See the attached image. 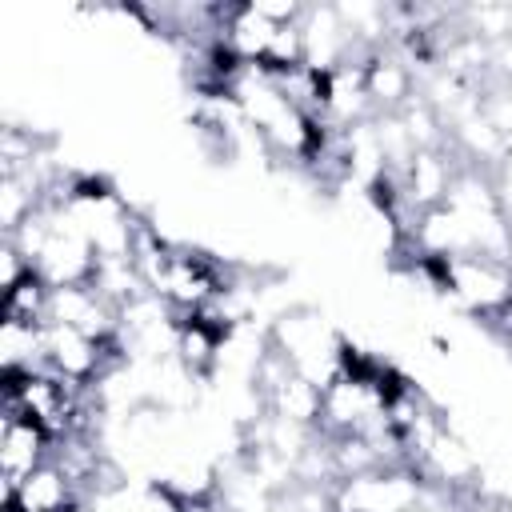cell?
<instances>
[{
  "instance_id": "1",
  "label": "cell",
  "mask_w": 512,
  "mask_h": 512,
  "mask_svg": "<svg viewBox=\"0 0 512 512\" xmlns=\"http://www.w3.org/2000/svg\"><path fill=\"white\" fill-rule=\"evenodd\" d=\"M432 272L436 288H444L460 308L488 324H504L512 316V260L492 256H448V260H420Z\"/></svg>"
},
{
  "instance_id": "2",
  "label": "cell",
  "mask_w": 512,
  "mask_h": 512,
  "mask_svg": "<svg viewBox=\"0 0 512 512\" xmlns=\"http://www.w3.org/2000/svg\"><path fill=\"white\" fill-rule=\"evenodd\" d=\"M268 348L300 376H308L312 384H328L336 372H340V352H344V336L332 332V324L308 308V304H296V308H284L268 332H264Z\"/></svg>"
},
{
  "instance_id": "3",
  "label": "cell",
  "mask_w": 512,
  "mask_h": 512,
  "mask_svg": "<svg viewBox=\"0 0 512 512\" xmlns=\"http://www.w3.org/2000/svg\"><path fill=\"white\" fill-rule=\"evenodd\" d=\"M428 476L416 464H380L332 484L336 512H408Z\"/></svg>"
},
{
  "instance_id": "4",
  "label": "cell",
  "mask_w": 512,
  "mask_h": 512,
  "mask_svg": "<svg viewBox=\"0 0 512 512\" xmlns=\"http://www.w3.org/2000/svg\"><path fill=\"white\" fill-rule=\"evenodd\" d=\"M52 208V228H48V240H44V248H40V256H36V272L44 276V284L48 288H68V284H88L92 280V272H96V248L88 244V236L56 208V204H48Z\"/></svg>"
},
{
  "instance_id": "5",
  "label": "cell",
  "mask_w": 512,
  "mask_h": 512,
  "mask_svg": "<svg viewBox=\"0 0 512 512\" xmlns=\"http://www.w3.org/2000/svg\"><path fill=\"white\" fill-rule=\"evenodd\" d=\"M44 324H68L92 340L112 344L120 336V308L108 296H100L92 284H68V288H52Z\"/></svg>"
},
{
  "instance_id": "6",
  "label": "cell",
  "mask_w": 512,
  "mask_h": 512,
  "mask_svg": "<svg viewBox=\"0 0 512 512\" xmlns=\"http://www.w3.org/2000/svg\"><path fill=\"white\" fill-rule=\"evenodd\" d=\"M52 448H56V440L40 424L4 412V428H0V480H4V500L20 488L24 476H32L40 464L52 460Z\"/></svg>"
},
{
  "instance_id": "7",
  "label": "cell",
  "mask_w": 512,
  "mask_h": 512,
  "mask_svg": "<svg viewBox=\"0 0 512 512\" xmlns=\"http://www.w3.org/2000/svg\"><path fill=\"white\" fill-rule=\"evenodd\" d=\"M364 88H368V100H372V112L376 116L380 112H400L420 92L412 60L400 48H392V44H384V48H376L368 56V64H364Z\"/></svg>"
},
{
  "instance_id": "8",
  "label": "cell",
  "mask_w": 512,
  "mask_h": 512,
  "mask_svg": "<svg viewBox=\"0 0 512 512\" xmlns=\"http://www.w3.org/2000/svg\"><path fill=\"white\" fill-rule=\"evenodd\" d=\"M300 36H304V64L312 72L332 76L348 60V28L336 12V4H308L300 16Z\"/></svg>"
},
{
  "instance_id": "9",
  "label": "cell",
  "mask_w": 512,
  "mask_h": 512,
  "mask_svg": "<svg viewBox=\"0 0 512 512\" xmlns=\"http://www.w3.org/2000/svg\"><path fill=\"white\" fill-rule=\"evenodd\" d=\"M84 504L76 480L56 464H40L32 476L20 480V488L4 500V512H76Z\"/></svg>"
},
{
  "instance_id": "10",
  "label": "cell",
  "mask_w": 512,
  "mask_h": 512,
  "mask_svg": "<svg viewBox=\"0 0 512 512\" xmlns=\"http://www.w3.org/2000/svg\"><path fill=\"white\" fill-rule=\"evenodd\" d=\"M320 408H324V388L300 372H288L272 392H264V412L304 428H320Z\"/></svg>"
},
{
  "instance_id": "11",
  "label": "cell",
  "mask_w": 512,
  "mask_h": 512,
  "mask_svg": "<svg viewBox=\"0 0 512 512\" xmlns=\"http://www.w3.org/2000/svg\"><path fill=\"white\" fill-rule=\"evenodd\" d=\"M0 368L4 376L44 368V324L0 320Z\"/></svg>"
},
{
  "instance_id": "12",
  "label": "cell",
  "mask_w": 512,
  "mask_h": 512,
  "mask_svg": "<svg viewBox=\"0 0 512 512\" xmlns=\"http://www.w3.org/2000/svg\"><path fill=\"white\" fill-rule=\"evenodd\" d=\"M48 296L52 288L44 284V276L32 268L20 284H12L4 292V304H0V320H28V324H44L48 316Z\"/></svg>"
}]
</instances>
